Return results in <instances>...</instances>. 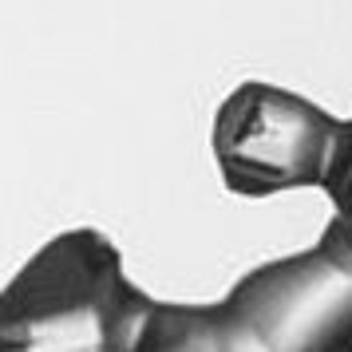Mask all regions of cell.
Instances as JSON below:
<instances>
[{
	"instance_id": "6da1fadb",
	"label": "cell",
	"mask_w": 352,
	"mask_h": 352,
	"mask_svg": "<svg viewBox=\"0 0 352 352\" xmlns=\"http://www.w3.org/2000/svg\"><path fill=\"white\" fill-rule=\"evenodd\" d=\"M151 309L107 234L64 230L0 289V352H139Z\"/></svg>"
},
{
	"instance_id": "7a4b0ae2",
	"label": "cell",
	"mask_w": 352,
	"mask_h": 352,
	"mask_svg": "<svg viewBox=\"0 0 352 352\" xmlns=\"http://www.w3.org/2000/svg\"><path fill=\"white\" fill-rule=\"evenodd\" d=\"M340 119L277 83H238L214 111V162L238 198L324 186Z\"/></svg>"
},
{
	"instance_id": "3957f363",
	"label": "cell",
	"mask_w": 352,
	"mask_h": 352,
	"mask_svg": "<svg viewBox=\"0 0 352 352\" xmlns=\"http://www.w3.org/2000/svg\"><path fill=\"white\" fill-rule=\"evenodd\" d=\"M139 352H222L214 301H155Z\"/></svg>"
},
{
	"instance_id": "277c9868",
	"label": "cell",
	"mask_w": 352,
	"mask_h": 352,
	"mask_svg": "<svg viewBox=\"0 0 352 352\" xmlns=\"http://www.w3.org/2000/svg\"><path fill=\"white\" fill-rule=\"evenodd\" d=\"M324 194L333 202V218L349 230L352 238V119L340 123V139H336L329 178H324Z\"/></svg>"
}]
</instances>
